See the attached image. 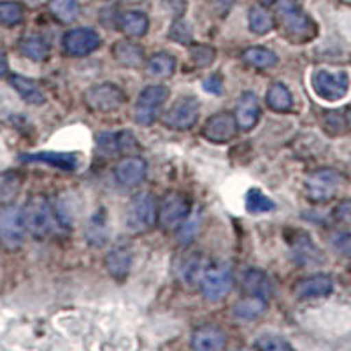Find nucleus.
<instances>
[{"label": "nucleus", "instance_id": "nucleus-4", "mask_svg": "<svg viewBox=\"0 0 351 351\" xmlns=\"http://www.w3.org/2000/svg\"><path fill=\"white\" fill-rule=\"evenodd\" d=\"M27 221H25V211L14 204H5L0 208V244L14 252L23 246L27 237Z\"/></svg>", "mask_w": 351, "mask_h": 351}, {"label": "nucleus", "instance_id": "nucleus-21", "mask_svg": "<svg viewBox=\"0 0 351 351\" xmlns=\"http://www.w3.org/2000/svg\"><path fill=\"white\" fill-rule=\"evenodd\" d=\"M232 313L237 319L243 322H255L267 313V299L258 295H246L237 300L232 307Z\"/></svg>", "mask_w": 351, "mask_h": 351}, {"label": "nucleus", "instance_id": "nucleus-43", "mask_svg": "<svg viewBox=\"0 0 351 351\" xmlns=\"http://www.w3.org/2000/svg\"><path fill=\"white\" fill-rule=\"evenodd\" d=\"M162 5L174 20H181L188 9V0H162Z\"/></svg>", "mask_w": 351, "mask_h": 351}, {"label": "nucleus", "instance_id": "nucleus-8", "mask_svg": "<svg viewBox=\"0 0 351 351\" xmlns=\"http://www.w3.org/2000/svg\"><path fill=\"white\" fill-rule=\"evenodd\" d=\"M169 88L164 84H152L139 93L136 102V121L144 127H149L156 121L160 111L169 99Z\"/></svg>", "mask_w": 351, "mask_h": 351}, {"label": "nucleus", "instance_id": "nucleus-30", "mask_svg": "<svg viewBox=\"0 0 351 351\" xmlns=\"http://www.w3.org/2000/svg\"><path fill=\"white\" fill-rule=\"evenodd\" d=\"M243 62L253 69H271L278 64V55L262 46H252L243 51Z\"/></svg>", "mask_w": 351, "mask_h": 351}, {"label": "nucleus", "instance_id": "nucleus-33", "mask_svg": "<svg viewBox=\"0 0 351 351\" xmlns=\"http://www.w3.org/2000/svg\"><path fill=\"white\" fill-rule=\"evenodd\" d=\"M21 176L14 171H5L0 174V206L12 204L21 192Z\"/></svg>", "mask_w": 351, "mask_h": 351}, {"label": "nucleus", "instance_id": "nucleus-23", "mask_svg": "<svg viewBox=\"0 0 351 351\" xmlns=\"http://www.w3.org/2000/svg\"><path fill=\"white\" fill-rule=\"evenodd\" d=\"M291 255H293V260L300 263V265H311V263L324 262L322 252L309 239V236L302 234V232H299V236L291 243Z\"/></svg>", "mask_w": 351, "mask_h": 351}, {"label": "nucleus", "instance_id": "nucleus-12", "mask_svg": "<svg viewBox=\"0 0 351 351\" xmlns=\"http://www.w3.org/2000/svg\"><path fill=\"white\" fill-rule=\"evenodd\" d=\"M190 216V202L183 193L172 192L162 199L158 206V221L167 230L180 228Z\"/></svg>", "mask_w": 351, "mask_h": 351}, {"label": "nucleus", "instance_id": "nucleus-10", "mask_svg": "<svg viewBox=\"0 0 351 351\" xmlns=\"http://www.w3.org/2000/svg\"><path fill=\"white\" fill-rule=\"evenodd\" d=\"M200 114V102L193 95L181 97L164 114V125L172 130H188L197 123Z\"/></svg>", "mask_w": 351, "mask_h": 351}, {"label": "nucleus", "instance_id": "nucleus-13", "mask_svg": "<svg viewBox=\"0 0 351 351\" xmlns=\"http://www.w3.org/2000/svg\"><path fill=\"white\" fill-rule=\"evenodd\" d=\"M237 121L236 116L230 112H216L209 116L206 123L202 125V136L213 144H225L232 141L237 134Z\"/></svg>", "mask_w": 351, "mask_h": 351}, {"label": "nucleus", "instance_id": "nucleus-27", "mask_svg": "<svg viewBox=\"0 0 351 351\" xmlns=\"http://www.w3.org/2000/svg\"><path fill=\"white\" fill-rule=\"evenodd\" d=\"M118 27L128 37H144L148 34L149 20L148 16L141 11H128L121 14L118 20Z\"/></svg>", "mask_w": 351, "mask_h": 351}, {"label": "nucleus", "instance_id": "nucleus-2", "mask_svg": "<svg viewBox=\"0 0 351 351\" xmlns=\"http://www.w3.org/2000/svg\"><path fill=\"white\" fill-rule=\"evenodd\" d=\"M25 221L28 234L37 241L46 239L55 230V213L51 204L43 195H34L25 204Z\"/></svg>", "mask_w": 351, "mask_h": 351}, {"label": "nucleus", "instance_id": "nucleus-3", "mask_svg": "<svg viewBox=\"0 0 351 351\" xmlns=\"http://www.w3.org/2000/svg\"><path fill=\"white\" fill-rule=\"evenodd\" d=\"M158 219V208L152 193L141 192L128 202L125 211V227L130 232H148L156 225Z\"/></svg>", "mask_w": 351, "mask_h": 351}, {"label": "nucleus", "instance_id": "nucleus-11", "mask_svg": "<svg viewBox=\"0 0 351 351\" xmlns=\"http://www.w3.org/2000/svg\"><path fill=\"white\" fill-rule=\"evenodd\" d=\"M95 148L100 156L114 158L120 155H132L139 148V144L132 132H104L95 137Z\"/></svg>", "mask_w": 351, "mask_h": 351}, {"label": "nucleus", "instance_id": "nucleus-35", "mask_svg": "<svg viewBox=\"0 0 351 351\" xmlns=\"http://www.w3.org/2000/svg\"><path fill=\"white\" fill-rule=\"evenodd\" d=\"M244 206L246 211L252 215H263V213H271L276 209V204L271 197H267L258 188H252L244 197Z\"/></svg>", "mask_w": 351, "mask_h": 351}, {"label": "nucleus", "instance_id": "nucleus-9", "mask_svg": "<svg viewBox=\"0 0 351 351\" xmlns=\"http://www.w3.org/2000/svg\"><path fill=\"white\" fill-rule=\"evenodd\" d=\"M125 93L114 83H99L84 92V104L93 112H111L125 104Z\"/></svg>", "mask_w": 351, "mask_h": 351}, {"label": "nucleus", "instance_id": "nucleus-38", "mask_svg": "<svg viewBox=\"0 0 351 351\" xmlns=\"http://www.w3.org/2000/svg\"><path fill=\"white\" fill-rule=\"evenodd\" d=\"M202 265L204 262L200 256L197 255L188 256V258L183 262V265H181V280L188 285H193L197 283V281L200 283V278H202L204 271H206Z\"/></svg>", "mask_w": 351, "mask_h": 351}, {"label": "nucleus", "instance_id": "nucleus-39", "mask_svg": "<svg viewBox=\"0 0 351 351\" xmlns=\"http://www.w3.org/2000/svg\"><path fill=\"white\" fill-rule=\"evenodd\" d=\"M253 346L256 350H262V351H290L293 350L290 343H288L285 337L278 334H262L258 339L255 341Z\"/></svg>", "mask_w": 351, "mask_h": 351}, {"label": "nucleus", "instance_id": "nucleus-41", "mask_svg": "<svg viewBox=\"0 0 351 351\" xmlns=\"http://www.w3.org/2000/svg\"><path fill=\"white\" fill-rule=\"evenodd\" d=\"M169 39H172L174 43L181 44V46H188V44L193 43V32L190 25L186 21L174 20L171 25V30H169Z\"/></svg>", "mask_w": 351, "mask_h": 351}, {"label": "nucleus", "instance_id": "nucleus-15", "mask_svg": "<svg viewBox=\"0 0 351 351\" xmlns=\"http://www.w3.org/2000/svg\"><path fill=\"white\" fill-rule=\"evenodd\" d=\"M148 174V164L141 156L127 155L114 167L116 181L125 188H134L141 184Z\"/></svg>", "mask_w": 351, "mask_h": 351}, {"label": "nucleus", "instance_id": "nucleus-49", "mask_svg": "<svg viewBox=\"0 0 351 351\" xmlns=\"http://www.w3.org/2000/svg\"><path fill=\"white\" fill-rule=\"evenodd\" d=\"M25 4H28L30 8H37V5H40L44 2V0H23Z\"/></svg>", "mask_w": 351, "mask_h": 351}, {"label": "nucleus", "instance_id": "nucleus-44", "mask_svg": "<svg viewBox=\"0 0 351 351\" xmlns=\"http://www.w3.org/2000/svg\"><path fill=\"white\" fill-rule=\"evenodd\" d=\"M195 232H197V221H195V219H192V221H184V223L180 227V232H178L180 243L181 244L192 243L193 236H195Z\"/></svg>", "mask_w": 351, "mask_h": 351}, {"label": "nucleus", "instance_id": "nucleus-34", "mask_svg": "<svg viewBox=\"0 0 351 351\" xmlns=\"http://www.w3.org/2000/svg\"><path fill=\"white\" fill-rule=\"evenodd\" d=\"M49 11L60 23H74L81 14V4L77 0H53Z\"/></svg>", "mask_w": 351, "mask_h": 351}, {"label": "nucleus", "instance_id": "nucleus-7", "mask_svg": "<svg viewBox=\"0 0 351 351\" xmlns=\"http://www.w3.org/2000/svg\"><path fill=\"white\" fill-rule=\"evenodd\" d=\"M313 92L327 102H337L350 92V76L346 71L330 72L319 69L311 76Z\"/></svg>", "mask_w": 351, "mask_h": 351}, {"label": "nucleus", "instance_id": "nucleus-32", "mask_svg": "<svg viewBox=\"0 0 351 351\" xmlns=\"http://www.w3.org/2000/svg\"><path fill=\"white\" fill-rule=\"evenodd\" d=\"M146 69L148 74L153 77H169L174 74L176 71V58L171 53L160 51L149 56V60L146 62Z\"/></svg>", "mask_w": 351, "mask_h": 351}, {"label": "nucleus", "instance_id": "nucleus-25", "mask_svg": "<svg viewBox=\"0 0 351 351\" xmlns=\"http://www.w3.org/2000/svg\"><path fill=\"white\" fill-rule=\"evenodd\" d=\"M112 56L123 67L137 69L144 64V49L132 40H118L112 46Z\"/></svg>", "mask_w": 351, "mask_h": 351}, {"label": "nucleus", "instance_id": "nucleus-45", "mask_svg": "<svg viewBox=\"0 0 351 351\" xmlns=\"http://www.w3.org/2000/svg\"><path fill=\"white\" fill-rule=\"evenodd\" d=\"M334 218L341 223L351 225V200H344L334 209Z\"/></svg>", "mask_w": 351, "mask_h": 351}, {"label": "nucleus", "instance_id": "nucleus-16", "mask_svg": "<svg viewBox=\"0 0 351 351\" xmlns=\"http://www.w3.org/2000/svg\"><path fill=\"white\" fill-rule=\"evenodd\" d=\"M334 290V281L327 274H313L309 278H304L293 287V293L297 299H322V297L330 295Z\"/></svg>", "mask_w": 351, "mask_h": 351}, {"label": "nucleus", "instance_id": "nucleus-40", "mask_svg": "<svg viewBox=\"0 0 351 351\" xmlns=\"http://www.w3.org/2000/svg\"><path fill=\"white\" fill-rule=\"evenodd\" d=\"M190 58L195 67H209L216 60V49L208 44H193L190 49Z\"/></svg>", "mask_w": 351, "mask_h": 351}, {"label": "nucleus", "instance_id": "nucleus-48", "mask_svg": "<svg viewBox=\"0 0 351 351\" xmlns=\"http://www.w3.org/2000/svg\"><path fill=\"white\" fill-rule=\"evenodd\" d=\"M9 72V64H8V58L2 51H0V77L8 76Z\"/></svg>", "mask_w": 351, "mask_h": 351}, {"label": "nucleus", "instance_id": "nucleus-29", "mask_svg": "<svg viewBox=\"0 0 351 351\" xmlns=\"http://www.w3.org/2000/svg\"><path fill=\"white\" fill-rule=\"evenodd\" d=\"M267 106L276 112H287L293 108V95L283 83H274L265 93Z\"/></svg>", "mask_w": 351, "mask_h": 351}, {"label": "nucleus", "instance_id": "nucleus-24", "mask_svg": "<svg viewBox=\"0 0 351 351\" xmlns=\"http://www.w3.org/2000/svg\"><path fill=\"white\" fill-rule=\"evenodd\" d=\"M18 49H20V53L25 58L37 62V64L48 60L49 51H51L48 40L44 39V37L37 36V34H28V36L21 37L18 40Z\"/></svg>", "mask_w": 351, "mask_h": 351}, {"label": "nucleus", "instance_id": "nucleus-5", "mask_svg": "<svg viewBox=\"0 0 351 351\" xmlns=\"http://www.w3.org/2000/svg\"><path fill=\"white\" fill-rule=\"evenodd\" d=\"M341 174L334 169H318L306 176L304 190L307 199L315 204H325L334 199L339 192Z\"/></svg>", "mask_w": 351, "mask_h": 351}, {"label": "nucleus", "instance_id": "nucleus-17", "mask_svg": "<svg viewBox=\"0 0 351 351\" xmlns=\"http://www.w3.org/2000/svg\"><path fill=\"white\" fill-rule=\"evenodd\" d=\"M23 164H44L58 171L72 172L77 169V156L74 153L60 152H39V153H25L20 156Z\"/></svg>", "mask_w": 351, "mask_h": 351}, {"label": "nucleus", "instance_id": "nucleus-19", "mask_svg": "<svg viewBox=\"0 0 351 351\" xmlns=\"http://www.w3.org/2000/svg\"><path fill=\"white\" fill-rule=\"evenodd\" d=\"M260 104H258V97L253 92H244L243 95L239 97L236 106V121L237 127L244 132H250L256 127L260 120Z\"/></svg>", "mask_w": 351, "mask_h": 351}, {"label": "nucleus", "instance_id": "nucleus-1", "mask_svg": "<svg viewBox=\"0 0 351 351\" xmlns=\"http://www.w3.org/2000/svg\"><path fill=\"white\" fill-rule=\"evenodd\" d=\"M278 20H280L283 34L295 44H306L313 40L318 34L316 23L300 9L295 0H283V4L278 9Z\"/></svg>", "mask_w": 351, "mask_h": 351}, {"label": "nucleus", "instance_id": "nucleus-47", "mask_svg": "<svg viewBox=\"0 0 351 351\" xmlns=\"http://www.w3.org/2000/svg\"><path fill=\"white\" fill-rule=\"evenodd\" d=\"M234 2L236 0H211L213 12H216L218 16H225L230 12V9L234 8Z\"/></svg>", "mask_w": 351, "mask_h": 351}, {"label": "nucleus", "instance_id": "nucleus-42", "mask_svg": "<svg viewBox=\"0 0 351 351\" xmlns=\"http://www.w3.org/2000/svg\"><path fill=\"white\" fill-rule=\"evenodd\" d=\"M330 244L341 256H351V234L350 232H335L330 237Z\"/></svg>", "mask_w": 351, "mask_h": 351}, {"label": "nucleus", "instance_id": "nucleus-28", "mask_svg": "<svg viewBox=\"0 0 351 351\" xmlns=\"http://www.w3.org/2000/svg\"><path fill=\"white\" fill-rule=\"evenodd\" d=\"M109 237V225L106 209H99L86 225V241L93 246H104Z\"/></svg>", "mask_w": 351, "mask_h": 351}, {"label": "nucleus", "instance_id": "nucleus-20", "mask_svg": "<svg viewBox=\"0 0 351 351\" xmlns=\"http://www.w3.org/2000/svg\"><path fill=\"white\" fill-rule=\"evenodd\" d=\"M9 84L12 90L21 97V99L30 106H43L46 104V93L43 92V88L34 81L32 77L21 76V74H12L9 77Z\"/></svg>", "mask_w": 351, "mask_h": 351}, {"label": "nucleus", "instance_id": "nucleus-36", "mask_svg": "<svg viewBox=\"0 0 351 351\" xmlns=\"http://www.w3.org/2000/svg\"><path fill=\"white\" fill-rule=\"evenodd\" d=\"M25 11L20 2L0 0V27H16L23 21Z\"/></svg>", "mask_w": 351, "mask_h": 351}, {"label": "nucleus", "instance_id": "nucleus-14", "mask_svg": "<svg viewBox=\"0 0 351 351\" xmlns=\"http://www.w3.org/2000/svg\"><path fill=\"white\" fill-rule=\"evenodd\" d=\"M64 51L71 56H86L99 49L100 36L92 28H72L62 39Z\"/></svg>", "mask_w": 351, "mask_h": 351}, {"label": "nucleus", "instance_id": "nucleus-31", "mask_svg": "<svg viewBox=\"0 0 351 351\" xmlns=\"http://www.w3.org/2000/svg\"><path fill=\"white\" fill-rule=\"evenodd\" d=\"M250 30L256 36H265L274 28V16L265 9V5H253L247 12Z\"/></svg>", "mask_w": 351, "mask_h": 351}, {"label": "nucleus", "instance_id": "nucleus-50", "mask_svg": "<svg viewBox=\"0 0 351 351\" xmlns=\"http://www.w3.org/2000/svg\"><path fill=\"white\" fill-rule=\"evenodd\" d=\"M278 0H260V4L265 5V8H269V5H274Z\"/></svg>", "mask_w": 351, "mask_h": 351}, {"label": "nucleus", "instance_id": "nucleus-6", "mask_svg": "<svg viewBox=\"0 0 351 351\" xmlns=\"http://www.w3.org/2000/svg\"><path fill=\"white\" fill-rule=\"evenodd\" d=\"M234 285V274L227 263H216L204 271L200 278V291L208 302H219L228 295Z\"/></svg>", "mask_w": 351, "mask_h": 351}, {"label": "nucleus", "instance_id": "nucleus-46", "mask_svg": "<svg viewBox=\"0 0 351 351\" xmlns=\"http://www.w3.org/2000/svg\"><path fill=\"white\" fill-rule=\"evenodd\" d=\"M204 90L208 93H213V95H219L223 92V81L218 74H211V76L204 80Z\"/></svg>", "mask_w": 351, "mask_h": 351}, {"label": "nucleus", "instance_id": "nucleus-37", "mask_svg": "<svg viewBox=\"0 0 351 351\" xmlns=\"http://www.w3.org/2000/svg\"><path fill=\"white\" fill-rule=\"evenodd\" d=\"M325 130L332 136H339L351 130V112L350 111H330L324 120Z\"/></svg>", "mask_w": 351, "mask_h": 351}, {"label": "nucleus", "instance_id": "nucleus-26", "mask_svg": "<svg viewBox=\"0 0 351 351\" xmlns=\"http://www.w3.org/2000/svg\"><path fill=\"white\" fill-rule=\"evenodd\" d=\"M243 290L246 295H258L269 300L272 293V283L269 276L260 269H250L243 276Z\"/></svg>", "mask_w": 351, "mask_h": 351}, {"label": "nucleus", "instance_id": "nucleus-18", "mask_svg": "<svg viewBox=\"0 0 351 351\" xmlns=\"http://www.w3.org/2000/svg\"><path fill=\"white\" fill-rule=\"evenodd\" d=\"M227 346V334L218 325H202L192 334V348L197 351H219Z\"/></svg>", "mask_w": 351, "mask_h": 351}, {"label": "nucleus", "instance_id": "nucleus-22", "mask_svg": "<svg viewBox=\"0 0 351 351\" xmlns=\"http://www.w3.org/2000/svg\"><path fill=\"white\" fill-rule=\"evenodd\" d=\"M106 267H108V272L114 280H127L132 267V252L125 246H118L111 250L106 256Z\"/></svg>", "mask_w": 351, "mask_h": 351}]
</instances>
